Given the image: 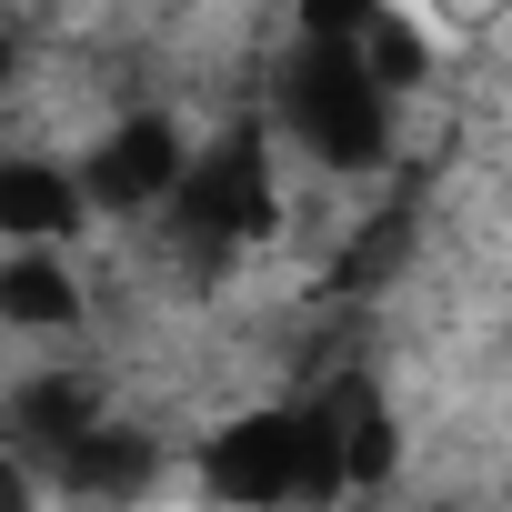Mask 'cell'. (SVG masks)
<instances>
[{
  "label": "cell",
  "mask_w": 512,
  "mask_h": 512,
  "mask_svg": "<svg viewBox=\"0 0 512 512\" xmlns=\"http://www.w3.org/2000/svg\"><path fill=\"white\" fill-rule=\"evenodd\" d=\"M262 121H272L312 171H332V181H372V171H392V151H402V91L362 61V31H352V41L292 31Z\"/></svg>",
  "instance_id": "1"
},
{
  "label": "cell",
  "mask_w": 512,
  "mask_h": 512,
  "mask_svg": "<svg viewBox=\"0 0 512 512\" xmlns=\"http://www.w3.org/2000/svg\"><path fill=\"white\" fill-rule=\"evenodd\" d=\"M161 231H171V251L201 272V282H221L231 262H251L272 231H282V191H272V121L262 111H241V121H221L211 141H191L181 151V181L161 191V211H151Z\"/></svg>",
  "instance_id": "2"
},
{
  "label": "cell",
  "mask_w": 512,
  "mask_h": 512,
  "mask_svg": "<svg viewBox=\"0 0 512 512\" xmlns=\"http://www.w3.org/2000/svg\"><path fill=\"white\" fill-rule=\"evenodd\" d=\"M302 452H312V502L342 492H382L402 462V422L382 402L372 372H332L322 392H302Z\"/></svg>",
  "instance_id": "3"
},
{
  "label": "cell",
  "mask_w": 512,
  "mask_h": 512,
  "mask_svg": "<svg viewBox=\"0 0 512 512\" xmlns=\"http://www.w3.org/2000/svg\"><path fill=\"white\" fill-rule=\"evenodd\" d=\"M191 482H201L211 502H241V512H272V502H312L302 402H251V412H231V422H221V432L201 442Z\"/></svg>",
  "instance_id": "4"
},
{
  "label": "cell",
  "mask_w": 512,
  "mask_h": 512,
  "mask_svg": "<svg viewBox=\"0 0 512 512\" xmlns=\"http://www.w3.org/2000/svg\"><path fill=\"white\" fill-rule=\"evenodd\" d=\"M181 151H191L181 111H111V131L71 161L91 191V221H151L161 191L181 181Z\"/></svg>",
  "instance_id": "5"
},
{
  "label": "cell",
  "mask_w": 512,
  "mask_h": 512,
  "mask_svg": "<svg viewBox=\"0 0 512 512\" xmlns=\"http://www.w3.org/2000/svg\"><path fill=\"white\" fill-rule=\"evenodd\" d=\"M91 322V282L71 262V241H0V332L61 342Z\"/></svg>",
  "instance_id": "6"
},
{
  "label": "cell",
  "mask_w": 512,
  "mask_h": 512,
  "mask_svg": "<svg viewBox=\"0 0 512 512\" xmlns=\"http://www.w3.org/2000/svg\"><path fill=\"white\" fill-rule=\"evenodd\" d=\"M91 191L61 151H0V241H81Z\"/></svg>",
  "instance_id": "7"
},
{
  "label": "cell",
  "mask_w": 512,
  "mask_h": 512,
  "mask_svg": "<svg viewBox=\"0 0 512 512\" xmlns=\"http://www.w3.org/2000/svg\"><path fill=\"white\" fill-rule=\"evenodd\" d=\"M101 412H111V402H101V382H91V372H31V382L11 392V412H0V442H11V452L41 472V462H51L71 432H91Z\"/></svg>",
  "instance_id": "8"
},
{
  "label": "cell",
  "mask_w": 512,
  "mask_h": 512,
  "mask_svg": "<svg viewBox=\"0 0 512 512\" xmlns=\"http://www.w3.org/2000/svg\"><path fill=\"white\" fill-rule=\"evenodd\" d=\"M151 472H161V462H151V432H121L111 412L41 462V482H51V492H81V502H101V492L131 502V492H151Z\"/></svg>",
  "instance_id": "9"
},
{
  "label": "cell",
  "mask_w": 512,
  "mask_h": 512,
  "mask_svg": "<svg viewBox=\"0 0 512 512\" xmlns=\"http://www.w3.org/2000/svg\"><path fill=\"white\" fill-rule=\"evenodd\" d=\"M372 11H382V0H292V31H332V41H352Z\"/></svg>",
  "instance_id": "10"
},
{
  "label": "cell",
  "mask_w": 512,
  "mask_h": 512,
  "mask_svg": "<svg viewBox=\"0 0 512 512\" xmlns=\"http://www.w3.org/2000/svg\"><path fill=\"white\" fill-rule=\"evenodd\" d=\"M31 492H41V472H31V462H21L11 442H0V512H21Z\"/></svg>",
  "instance_id": "11"
},
{
  "label": "cell",
  "mask_w": 512,
  "mask_h": 512,
  "mask_svg": "<svg viewBox=\"0 0 512 512\" xmlns=\"http://www.w3.org/2000/svg\"><path fill=\"white\" fill-rule=\"evenodd\" d=\"M11 71H21V31H11V11H0V91H11Z\"/></svg>",
  "instance_id": "12"
}]
</instances>
